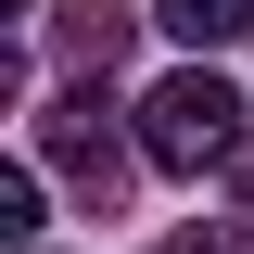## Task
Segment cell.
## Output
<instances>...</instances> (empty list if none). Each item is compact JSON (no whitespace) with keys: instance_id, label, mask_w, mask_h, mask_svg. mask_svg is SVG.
I'll return each instance as SVG.
<instances>
[{"instance_id":"obj_1","label":"cell","mask_w":254,"mask_h":254,"mask_svg":"<svg viewBox=\"0 0 254 254\" xmlns=\"http://www.w3.org/2000/svg\"><path fill=\"white\" fill-rule=\"evenodd\" d=\"M242 89L229 76H203V64H178L153 102H140V165H165V178H203V165H242Z\"/></svg>"},{"instance_id":"obj_2","label":"cell","mask_w":254,"mask_h":254,"mask_svg":"<svg viewBox=\"0 0 254 254\" xmlns=\"http://www.w3.org/2000/svg\"><path fill=\"white\" fill-rule=\"evenodd\" d=\"M38 153L89 190V203H115V190H127V140H115V115H102V89H64L51 115H38Z\"/></svg>"},{"instance_id":"obj_3","label":"cell","mask_w":254,"mask_h":254,"mask_svg":"<svg viewBox=\"0 0 254 254\" xmlns=\"http://www.w3.org/2000/svg\"><path fill=\"white\" fill-rule=\"evenodd\" d=\"M51 51H64V89H102V76L127 64V0H64Z\"/></svg>"},{"instance_id":"obj_4","label":"cell","mask_w":254,"mask_h":254,"mask_svg":"<svg viewBox=\"0 0 254 254\" xmlns=\"http://www.w3.org/2000/svg\"><path fill=\"white\" fill-rule=\"evenodd\" d=\"M153 26H178L190 51H216V38H242V26H254V0H153Z\"/></svg>"},{"instance_id":"obj_5","label":"cell","mask_w":254,"mask_h":254,"mask_svg":"<svg viewBox=\"0 0 254 254\" xmlns=\"http://www.w3.org/2000/svg\"><path fill=\"white\" fill-rule=\"evenodd\" d=\"M0 229L38 254V178H26V165H0Z\"/></svg>"},{"instance_id":"obj_6","label":"cell","mask_w":254,"mask_h":254,"mask_svg":"<svg viewBox=\"0 0 254 254\" xmlns=\"http://www.w3.org/2000/svg\"><path fill=\"white\" fill-rule=\"evenodd\" d=\"M153 254H254L242 229H178V242H153Z\"/></svg>"},{"instance_id":"obj_7","label":"cell","mask_w":254,"mask_h":254,"mask_svg":"<svg viewBox=\"0 0 254 254\" xmlns=\"http://www.w3.org/2000/svg\"><path fill=\"white\" fill-rule=\"evenodd\" d=\"M229 178H242V203H254V153H242V165H229Z\"/></svg>"}]
</instances>
